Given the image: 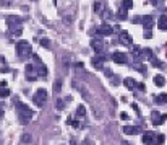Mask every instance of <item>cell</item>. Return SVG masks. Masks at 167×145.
Listing matches in <instances>:
<instances>
[{
	"mask_svg": "<svg viewBox=\"0 0 167 145\" xmlns=\"http://www.w3.org/2000/svg\"><path fill=\"white\" fill-rule=\"evenodd\" d=\"M122 7L130 10V8H133V0H122Z\"/></svg>",
	"mask_w": 167,
	"mask_h": 145,
	"instance_id": "cell-25",
	"label": "cell"
},
{
	"mask_svg": "<svg viewBox=\"0 0 167 145\" xmlns=\"http://www.w3.org/2000/svg\"><path fill=\"white\" fill-rule=\"evenodd\" d=\"M165 55H167V54H165Z\"/></svg>",
	"mask_w": 167,
	"mask_h": 145,
	"instance_id": "cell-48",
	"label": "cell"
},
{
	"mask_svg": "<svg viewBox=\"0 0 167 145\" xmlns=\"http://www.w3.org/2000/svg\"><path fill=\"white\" fill-rule=\"evenodd\" d=\"M0 62H2V64H7V59L3 57V55H2V57H0Z\"/></svg>",
	"mask_w": 167,
	"mask_h": 145,
	"instance_id": "cell-42",
	"label": "cell"
},
{
	"mask_svg": "<svg viewBox=\"0 0 167 145\" xmlns=\"http://www.w3.org/2000/svg\"><path fill=\"white\" fill-rule=\"evenodd\" d=\"M157 104H167V93H161L159 96H156V100H154Z\"/></svg>",
	"mask_w": 167,
	"mask_h": 145,
	"instance_id": "cell-20",
	"label": "cell"
},
{
	"mask_svg": "<svg viewBox=\"0 0 167 145\" xmlns=\"http://www.w3.org/2000/svg\"><path fill=\"white\" fill-rule=\"evenodd\" d=\"M39 44L42 46V48H50V41L47 38H41L39 39Z\"/></svg>",
	"mask_w": 167,
	"mask_h": 145,
	"instance_id": "cell-29",
	"label": "cell"
},
{
	"mask_svg": "<svg viewBox=\"0 0 167 145\" xmlns=\"http://www.w3.org/2000/svg\"><path fill=\"white\" fill-rule=\"evenodd\" d=\"M96 33H97L99 36H111L112 33H114V28L111 25H107V23H104V25L96 28Z\"/></svg>",
	"mask_w": 167,
	"mask_h": 145,
	"instance_id": "cell-7",
	"label": "cell"
},
{
	"mask_svg": "<svg viewBox=\"0 0 167 145\" xmlns=\"http://www.w3.org/2000/svg\"><path fill=\"white\" fill-rule=\"evenodd\" d=\"M141 140H143V143H145V145H152L156 142V134L152 132V130H146V132L143 134Z\"/></svg>",
	"mask_w": 167,
	"mask_h": 145,
	"instance_id": "cell-10",
	"label": "cell"
},
{
	"mask_svg": "<svg viewBox=\"0 0 167 145\" xmlns=\"http://www.w3.org/2000/svg\"><path fill=\"white\" fill-rule=\"evenodd\" d=\"M148 2H149L151 5H154V7H159V3H162V0H148Z\"/></svg>",
	"mask_w": 167,
	"mask_h": 145,
	"instance_id": "cell-36",
	"label": "cell"
},
{
	"mask_svg": "<svg viewBox=\"0 0 167 145\" xmlns=\"http://www.w3.org/2000/svg\"><path fill=\"white\" fill-rule=\"evenodd\" d=\"M73 85L78 88V91H80V95L83 96V100H86V101H91V93H89V90L86 88V85H78V83H73Z\"/></svg>",
	"mask_w": 167,
	"mask_h": 145,
	"instance_id": "cell-11",
	"label": "cell"
},
{
	"mask_svg": "<svg viewBox=\"0 0 167 145\" xmlns=\"http://www.w3.org/2000/svg\"><path fill=\"white\" fill-rule=\"evenodd\" d=\"M104 60H106V54H99L97 57H93V60H91V62H93V67L97 69V70H101V69L104 67V65H102Z\"/></svg>",
	"mask_w": 167,
	"mask_h": 145,
	"instance_id": "cell-13",
	"label": "cell"
},
{
	"mask_svg": "<svg viewBox=\"0 0 167 145\" xmlns=\"http://www.w3.org/2000/svg\"><path fill=\"white\" fill-rule=\"evenodd\" d=\"M112 60L115 64H127L128 62V57H127V54L125 52H120V51H115V52L112 54Z\"/></svg>",
	"mask_w": 167,
	"mask_h": 145,
	"instance_id": "cell-8",
	"label": "cell"
},
{
	"mask_svg": "<svg viewBox=\"0 0 167 145\" xmlns=\"http://www.w3.org/2000/svg\"><path fill=\"white\" fill-rule=\"evenodd\" d=\"M123 85H125L128 90H135V88L138 87V82L131 77H127V78H123Z\"/></svg>",
	"mask_w": 167,
	"mask_h": 145,
	"instance_id": "cell-15",
	"label": "cell"
},
{
	"mask_svg": "<svg viewBox=\"0 0 167 145\" xmlns=\"http://www.w3.org/2000/svg\"><path fill=\"white\" fill-rule=\"evenodd\" d=\"M123 132L127 135H136V134L141 132V127L140 126H125V127H123Z\"/></svg>",
	"mask_w": 167,
	"mask_h": 145,
	"instance_id": "cell-14",
	"label": "cell"
},
{
	"mask_svg": "<svg viewBox=\"0 0 167 145\" xmlns=\"http://www.w3.org/2000/svg\"><path fill=\"white\" fill-rule=\"evenodd\" d=\"M46 100H47V91L44 90V88H39V90L34 93V96H32V101H34V104L39 106V108L44 106V101H46Z\"/></svg>",
	"mask_w": 167,
	"mask_h": 145,
	"instance_id": "cell-4",
	"label": "cell"
},
{
	"mask_svg": "<svg viewBox=\"0 0 167 145\" xmlns=\"http://www.w3.org/2000/svg\"><path fill=\"white\" fill-rule=\"evenodd\" d=\"M120 118H122L123 121H127V119H128V114H125V113H122V114H120Z\"/></svg>",
	"mask_w": 167,
	"mask_h": 145,
	"instance_id": "cell-41",
	"label": "cell"
},
{
	"mask_svg": "<svg viewBox=\"0 0 167 145\" xmlns=\"http://www.w3.org/2000/svg\"><path fill=\"white\" fill-rule=\"evenodd\" d=\"M152 65H154V67H157V69H164L165 67V65L164 64H161V62H157V59H154V60H152V62H151Z\"/></svg>",
	"mask_w": 167,
	"mask_h": 145,
	"instance_id": "cell-33",
	"label": "cell"
},
{
	"mask_svg": "<svg viewBox=\"0 0 167 145\" xmlns=\"http://www.w3.org/2000/svg\"><path fill=\"white\" fill-rule=\"evenodd\" d=\"M136 88H138V90H140V91H145V90H146L145 83H138V87H136Z\"/></svg>",
	"mask_w": 167,
	"mask_h": 145,
	"instance_id": "cell-38",
	"label": "cell"
},
{
	"mask_svg": "<svg viewBox=\"0 0 167 145\" xmlns=\"http://www.w3.org/2000/svg\"><path fill=\"white\" fill-rule=\"evenodd\" d=\"M15 106H16V113H18V119H20V122L21 124H28L32 119V116H34L32 109L28 104H25L23 101H20L18 98L15 100Z\"/></svg>",
	"mask_w": 167,
	"mask_h": 145,
	"instance_id": "cell-1",
	"label": "cell"
},
{
	"mask_svg": "<svg viewBox=\"0 0 167 145\" xmlns=\"http://www.w3.org/2000/svg\"><path fill=\"white\" fill-rule=\"evenodd\" d=\"M143 25H145V30H151V26L154 25V18H152L151 15L143 16Z\"/></svg>",
	"mask_w": 167,
	"mask_h": 145,
	"instance_id": "cell-17",
	"label": "cell"
},
{
	"mask_svg": "<svg viewBox=\"0 0 167 145\" xmlns=\"http://www.w3.org/2000/svg\"><path fill=\"white\" fill-rule=\"evenodd\" d=\"M131 108H133V109L136 111V114H138V116H141V113H140V108H138V104H135V103H133V104H131Z\"/></svg>",
	"mask_w": 167,
	"mask_h": 145,
	"instance_id": "cell-37",
	"label": "cell"
},
{
	"mask_svg": "<svg viewBox=\"0 0 167 145\" xmlns=\"http://www.w3.org/2000/svg\"><path fill=\"white\" fill-rule=\"evenodd\" d=\"M12 3V0H2V5H5V7H8Z\"/></svg>",
	"mask_w": 167,
	"mask_h": 145,
	"instance_id": "cell-39",
	"label": "cell"
},
{
	"mask_svg": "<svg viewBox=\"0 0 167 145\" xmlns=\"http://www.w3.org/2000/svg\"><path fill=\"white\" fill-rule=\"evenodd\" d=\"M117 18H118V20H127V18H128V10H127V8H123V7H120V8H118V12H117Z\"/></svg>",
	"mask_w": 167,
	"mask_h": 145,
	"instance_id": "cell-19",
	"label": "cell"
},
{
	"mask_svg": "<svg viewBox=\"0 0 167 145\" xmlns=\"http://www.w3.org/2000/svg\"><path fill=\"white\" fill-rule=\"evenodd\" d=\"M151 121H152V126L159 127V126L165 121V116L164 114H159L157 111H152V113H151Z\"/></svg>",
	"mask_w": 167,
	"mask_h": 145,
	"instance_id": "cell-9",
	"label": "cell"
},
{
	"mask_svg": "<svg viewBox=\"0 0 167 145\" xmlns=\"http://www.w3.org/2000/svg\"><path fill=\"white\" fill-rule=\"evenodd\" d=\"M0 109H3V101H0Z\"/></svg>",
	"mask_w": 167,
	"mask_h": 145,
	"instance_id": "cell-45",
	"label": "cell"
},
{
	"mask_svg": "<svg viewBox=\"0 0 167 145\" xmlns=\"http://www.w3.org/2000/svg\"><path fill=\"white\" fill-rule=\"evenodd\" d=\"M101 16H102V20H106V18H111L112 16V13L109 12V10H104V12H101Z\"/></svg>",
	"mask_w": 167,
	"mask_h": 145,
	"instance_id": "cell-32",
	"label": "cell"
},
{
	"mask_svg": "<svg viewBox=\"0 0 167 145\" xmlns=\"http://www.w3.org/2000/svg\"><path fill=\"white\" fill-rule=\"evenodd\" d=\"M84 116H86V108L83 104H80L76 108V118H84Z\"/></svg>",
	"mask_w": 167,
	"mask_h": 145,
	"instance_id": "cell-21",
	"label": "cell"
},
{
	"mask_svg": "<svg viewBox=\"0 0 167 145\" xmlns=\"http://www.w3.org/2000/svg\"><path fill=\"white\" fill-rule=\"evenodd\" d=\"M31 140H32L31 134H23V135H21V142H23V143H29Z\"/></svg>",
	"mask_w": 167,
	"mask_h": 145,
	"instance_id": "cell-28",
	"label": "cell"
},
{
	"mask_svg": "<svg viewBox=\"0 0 167 145\" xmlns=\"http://www.w3.org/2000/svg\"><path fill=\"white\" fill-rule=\"evenodd\" d=\"M70 145H76V142H75V140H71V143Z\"/></svg>",
	"mask_w": 167,
	"mask_h": 145,
	"instance_id": "cell-46",
	"label": "cell"
},
{
	"mask_svg": "<svg viewBox=\"0 0 167 145\" xmlns=\"http://www.w3.org/2000/svg\"><path fill=\"white\" fill-rule=\"evenodd\" d=\"M157 26H159V30H162V31H167V16H165V15L159 16V21H157Z\"/></svg>",
	"mask_w": 167,
	"mask_h": 145,
	"instance_id": "cell-18",
	"label": "cell"
},
{
	"mask_svg": "<svg viewBox=\"0 0 167 145\" xmlns=\"http://www.w3.org/2000/svg\"><path fill=\"white\" fill-rule=\"evenodd\" d=\"M65 100H63V98H59V100H55V108H57V109H59V111H62V109H63V108H65Z\"/></svg>",
	"mask_w": 167,
	"mask_h": 145,
	"instance_id": "cell-23",
	"label": "cell"
},
{
	"mask_svg": "<svg viewBox=\"0 0 167 145\" xmlns=\"http://www.w3.org/2000/svg\"><path fill=\"white\" fill-rule=\"evenodd\" d=\"M75 67H76V69H83V67H84V64H83V62H78V64L75 65Z\"/></svg>",
	"mask_w": 167,
	"mask_h": 145,
	"instance_id": "cell-40",
	"label": "cell"
},
{
	"mask_svg": "<svg viewBox=\"0 0 167 145\" xmlns=\"http://www.w3.org/2000/svg\"><path fill=\"white\" fill-rule=\"evenodd\" d=\"M106 75H107V77H112V72H111V70H109V69L106 70Z\"/></svg>",
	"mask_w": 167,
	"mask_h": 145,
	"instance_id": "cell-43",
	"label": "cell"
},
{
	"mask_svg": "<svg viewBox=\"0 0 167 145\" xmlns=\"http://www.w3.org/2000/svg\"><path fill=\"white\" fill-rule=\"evenodd\" d=\"M131 55H133V59H141L143 55H145V49H141L140 46H133L131 48Z\"/></svg>",
	"mask_w": 167,
	"mask_h": 145,
	"instance_id": "cell-16",
	"label": "cell"
},
{
	"mask_svg": "<svg viewBox=\"0 0 167 145\" xmlns=\"http://www.w3.org/2000/svg\"><path fill=\"white\" fill-rule=\"evenodd\" d=\"M54 3H57V0H54Z\"/></svg>",
	"mask_w": 167,
	"mask_h": 145,
	"instance_id": "cell-47",
	"label": "cell"
},
{
	"mask_svg": "<svg viewBox=\"0 0 167 145\" xmlns=\"http://www.w3.org/2000/svg\"><path fill=\"white\" fill-rule=\"evenodd\" d=\"M32 59H34V64H36V73H37V77L46 78L47 77V67L41 62V59L37 57L36 54H32Z\"/></svg>",
	"mask_w": 167,
	"mask_h": 145,
	"instance_id": "cell-5",
	"label": "cell"
},
{
	"mask_svg": "<svg viewBox=\"0 0 167 145\" xmlns=\"http://www.w3.org/2000/svg\"><path fill=\"white\" fill-rule=\"evenodd\" d=\"M133 67H135V69L138 70V72H141L143 75H146V65H141V64H135V65H133Z\"/></svg>",
	"mask_w": 167,
	"mask_h": 145,
	"instance_id": "cell-27",
	"label": "cell"
},
{
	"mask_svg": "<svg viewBox=\"0 0 167 145\" xmlns=\"http://www.w3.org/2000/svg\"><path fill=\"white\" fill-rule=\"evenodd\" d=\"M16 54H18V57H21V59H28L29 55H32L31 44L28 43V41H20V43H16Z\"/></svg>",
	"mask_w": 167,
	"mask_h": 145,
	"instance_id": "cell-3",
	"label": "cell"
},
{
	"mask_svg": "<svg viewBox=\"0 0 167 145\" xmlns=\"http://www.w3.org/2000/svg\"><path fill=\"white\" fill-rule=\"evenodd\" d=\"M154 83H156L157 87H164L165 85V78L162 77V75H156L154 77Z\"/></svg>",
	"mask_w": 167,
	"mask_h": 145,
	"instance_id": "cell-22",
	"label": "cell"
},
{
	"mask_svg": "<svg viewBox=\"0 0 167 145\" xmlns=\"http://www.w3.org/2000/svg\"><path fill=\"white\" fill-rule=\"evenodd\" d=\"M94 12H97V13H101V8H102V5H101V3H99V2H96V3H94Z\"/></svg>",
	"mask_w": 167,
	"mask_h": 145,
	"instance_id": "cell-35",
	"label": "cell"
},
{
	"mask_svg": "<svg viewBox=\"0 0 167 145\" xmlns=\"http://www.w3.org/2000/svg\"><path fill=\"white\" fill-rule=\"evenodd\" d=\"M60 90H62V80H55L54 82V91L59 93Z\"/></svg>",
	"mask_w": 167,
	"mask_h": 145,
	"instance_id": "cell-30",
	"label": "cell"
},
{
	"mask_svg": "<svg viewBox=\"0 0 167 145\" xmlns=\"http://www.w3.org/2000/svg\"><path fill=\"white\" fill-rule=\"evenodd\" d=\"M91 48H93V51L96 54H104V51H106V44H104L102 39L94 38V39H91Z\"/></svg>",
	"mask_w": 167,
	"mask_h": 145,
	"instance_id": "cell-6",
	"label": "cell"
},
{
	"mask_svg": "<svg viewBox=\"0 0 167 145\" xmlns=\"http://www.w3.org/2000/svg\"><path fill=\"white\" fill-rule=\"evenodd\" d=\"M145 57H146V59H149L151 62L156 59V57H154V52H152V51H151L149 48H146V49H145Z\"/></svg>",
	"mask_w": 167,
	"mask_h": 145,
	"instance_id": "cell-24",
	"label": "cell"
},
{
	"mask_svg": "<svg viewBox=\"0 0 167 145\" xmlns=\"http://www.w3.org/2000/svg\"><path fill=\"white\" fill-rule=\"evenodd\" d=\"M3 118V109H0V119Z\"/></svg>",
	"mask_w": 167,
	"mask_h": 145,
	"instance_id": "cell-44",
	"label": "cell"
},
{
	"mask_svg": "<svg viewBox=\"0 0 167 145\" xmlns=\"http://www.w3.org/2000/svg\"><path fill=\"white\" fill-rule=\"evenodd\" d=\"M7 25L12 30L13 36H21V18L20 16H7Z\"/></svg>",
	"mask_w": 167,
	"mask_h": 145,
	"instance_id": "cell-2",
	"label": "cell"
},
{
	"mask_svg": "<svg viewBox=\"0 0 167 145\" xmlns=\"http://www.w3.org/2000/svg\"><path fill=\"white\" fill-rule=\"evenodd\" d=\"M118 39H120V44H123V46H133V39L127 31H120Z\"/></svg>",
	"mask_w": 167,
	"mask_h": 145,
	"instance_id": "cell-12",
	"label": "cell"
},
{
	"mask_svg": "<svg viewBox=\"0 0 167 145\" xmlns=\"http://www.w3.org/2000/svg\"><path fill=\"white\" fill-rule=\"evenodd\" d=\"M164 140H165V135L164 134H159V135H156V145H162L164 143Z\"/></svg>",
	"mask_w": 167,
	"mask_h": 145,
	"instance_id": "cell-26",
	"label": "cell"
},
{
	"mask_svg": "<svg viewBox=\"0 0 167 145\" xmlns=\"http://www.w3.org/2000/svg\"><path fill=\"white\" fill-rule=\"evenodd\" d=\"M152 38V31L151 30H145V39H151Z\"/></svg>",
	"mask_w": 167,
	"mask_h": 145,
	"instance_id": "cell-34",
	"label": "cell"
},
{
	"mask_svg": "<svg viewBox=\"0 0 167 145\" xmlns=\"http://www.w3.org/2000/svg\"><path fill=\"white\" fill-rule=\"evenodd\" d=\"M10 95V90L8 88H3V87H0V98H3V96H8Z\"/></svg>",
	"mask_w": 167,
	"mask_h": 145,
	"instance_id": "cell-31",
	"label": "cell"
}]
</instances>
